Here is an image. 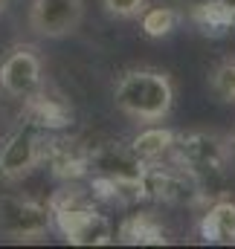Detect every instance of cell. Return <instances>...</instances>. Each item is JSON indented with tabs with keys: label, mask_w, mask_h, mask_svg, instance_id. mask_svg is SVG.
<instances>
[{
	"label": "cell",
	"mask_w": 235,
	"mask_h": 249,
	"mask_svg": "<svg viewBox=\"0 0 235 249\" xmlns=\"http://www.w3.org/2000/svg\"><path fill=\"white\" fill-rule=\"evenodd\" d=\"M23 122L53 133L73 122V107L59 96H50L41 84V90H35L29 99H23Z\"/></svg>",
	"instance_id": "cell-11"
},
{
	"label": "cell",
	"mask_w": 235,
	"mask_h": 249,
	"mask_svg": "<svg viewBox=\"0 0 235 249\" xmlns=\"http://www.w3.org/2000/svg\"><path fill=\"white\" fill-rule=\"evenodd\" d=\"M145 160L131 148V142H102V145H90L87 151V174L105 177L117 186V203H139L145 200Z\"/></svg>",
	"instance_id": "cell-3"
},
{
	"label": "cell",
	"mask_w": 235,
	"mask_h": 249,
	"mask_svg": "<svg viewBox=\"0 0 235 249\" xmlns=\"http://www.w3.org/2000/svg\"><path fill=\"white\" fill-rule=\"evenodd\" d=\"M102 6L108 9V15H114L119 20H131V18L142 15L145 0H102Z\"/></svg>",
	"instance_id": "cell-18"
},
{
	"label": "cell",
	"mask_w": 235,
	"mask_h": 249,
	"mask_svg": "<svg viewBox=\"0 0 235 249\" xmlns=\"http://www.w3.org/2000/svg\"><path fill=\"white\" fill-rule=\"evenodd\" d=\"M227 139H230V151H233V157H235V133L233 136H227Z\"/></svg>",
	"instance_id": "cell-20"
},
{
	"label": "cell",
	"mask_w": 235,
	"mask_h": 249,
	"mask_svg": "<svg viewBox=\"0 0 235 249\" xmlns=\"http://www.w3.org/2000/svg\"><path fill=\"white\" fill-rule=\"evenodd\" d=\"M50 229H53V212L47 203L20 194H0V238L41 241Z\"/></svg>",
	"instance_id": "cell-7"
},
{
	"label": "cell",
	"mask_w": 235,
	"mask_h": 249,
	"mask_svg": "<svg viewBox=\"0 0 235 249\" xmlns=\"http://www.w3.org/2000/svg\"><path fill=\"white\" fill-rule=\"evenodd\" d=\"M114 105L128 119L142 124L163 122L175 107V81L163 70H128L114 87Z\"/></svg>",
	"instance_id": "cell-2"
},
{
	"label": "cell",
	"mask_w": 235,
	"mask_h": 249,
	"mask_svg": "<svg viewBox=\"0 0 235 249\" xmlns=\"http://www.w3.org/2000/svg\"><path fill=\"white\" fill-rule=\"evenodd\" d=\"M44 84V61L35 47L20 44L0 61V90L12 99H29Z\"/></svg>",
	"instance_id": "cell-8"
},
{
	"label": "cell",
	"mask_w": 235,
	"mask_h": 249,
	"mask_svg": "<svg viewBox=\"0 0 235 249\" xmlns=\"http://www.w3.org/2000/svg\"><path fill=\"white\" fill-rule=\"evenodd\" d=\"M209 87L221 102H235V58L224 61L221 67L212 70L209 75Z\"/></svg>",
	"instance_id": "cell-17"
},
{
	"label": "cell",
	"mask_w": 235,
	"mask_h": 249,
	"mask_svg": "<svg viewBox=\"0 0 235 249\" xmlns=\"http://www.w3.org/2000/svg\"><path fill=\"white\" fill-rule=\"evenodd\" d=\"M119 241L122 244H131V247H163L169 244L166 238V229L163 223L151 214V212H137V214H128L119 226Z\"/></svg>",
	"instance_id": "cell-13"
},
{
	"label": "cell",
	"mask_w": 235,
	"mask_h": 249,
	"mask_svg": "<svg viewBox=\"0 0 235 249\" xmlns=\"http://www.w3.org/2000/svg\"><path fill=\"white\" fill-rule=\"evenodd\" d=\"M175 142H177V130L154 122V124H148V127H142V130L131 139V148H134L145 162H157V160H169V157H172Z\"/></svg>",
	"instance_id": "cell-14"
},
{
	"label": "cell",
	"mask_w": 235,
	"mask_h": 249,
	"mask_svg": "<svg viewBox=\"0 0 235 249\" xmlns=\"http://www.w3.org/2000/svg\"><path fill=\"white\" fill-rule=\"evenodd\" d=\"M180 23V12L172 6H145L139 15V29L145 38H166Z\"/></svg>",
	"instance_id": "cell-16"
},
{
	"label": "cell",
	"mask_w": 235,
	"mask_h": 249,
	"mask_svg": "<svg viewBox=\"0 0 235 249\" xmlns=\"http://www.w3.org/2000/svg\"><path fill=\"white\" fill-rule=\"evenodd\" d=\"M218 3L224 6V12H227V15L233 18V23H235V0H218Z\"/></svg>",
	"instance_id": "cell-19"
},
{
	"label": "cell",
	"mask_w": 235,
	"mask_h": 249,
	"mask_svg": "<svg viewBox=\"0 0 235 249\" xmlns=\"http://www.w3.org/2000/svg\"><path fill=\"white\" fill-rule=\"evenodd\" d=\"M50 130H41L29 122H20L3 142H0V180L20 183L38 165H44Z\"/></svg>",
	"instance_id": "cell-5"
},
{
	"label": "cell",
	"mask_w": 235,
	"mask_h": 249,
	"mask_svg": "<svg viewBox=\"0 0 235 249\" xmlns=\"http://www.w3.org/2000/svg\"><path fill=\"white\" fill-rule=\"evenodd\" d=\"M189 20L206 32V35H227L230 29H235L233 18L224 12V6L218 0H203V3H195L189 9Z\"/></svg>",
	"instance_id": "cell-15"
},
{
	"label": "cell",
	"mask_w": 235,
	"mask_h": 249,
	"mask_svg": "<svg viewBox=\"0 0 235 249\" xmlns=\"http://www.w3.org/2000/svg\"><path fill=\"white\" fill-rule=\"evenodd\" d=\"M53 212V229H59L61 238L73 247H108L114 244V223L108 214H102L93 200L76 186L67 183L59 194L50 197Z\"/></svg>",
	"instance_id": "cell-1"
},
{
	"label": "cell",
	"mask_w": 235,
	"mask_h": 249,
	"mask_svg": "<svg viewBox=\"0 0 235 249\" xmlns=\"http://www.w3.org/2000/svg\"><path fill=\"white\" fill-rule=\"evenodd\" d=\"M87 151L90 148L76 139H61L50 133L44 165H50L53 177H59L64 183H78L81 177H87Z\"/></svg>",
	"instance_id": "cell-10"
},
{
	"label": "cell",
	"mask_w": 235,
	"mask_h": 249,
	"mask_svg": "<svg viewBox=\"0 0 235 249\" xmlns=\"http://www.w3.org/2000/svg\"><path fill=\"white\" fill-rule=\"evenodd\" d=\"M142 188L148 200L157 203H169V206H197L206 200L203 186L186 171L180 168L175 160L172 162H148L145 165V177H142Z\"/></svg>",
	"instance_id": "cell-6"
},
{
	"label": "cell",
	"mask_w": 235,
	"mask_h": 249,
	"mask_svg": "<svg viewBox=\"0 0 235 249\" xmlns=\"http://www.w3.org/2000/svg\"><path fill=\"white\" fill-rule=\"evenodd\" d=\"M84 20V0H32L29 29L41 38L59 41L73 35Z\"/></svg>",
	"instance_id": "cell-9"
},
{
	"label": "cell",
	"mask_w": 235,
	"mask_h": 249,
	"mask_svg": "<svg viewBox=\"0 0 235 249\" xmlns=\"http://www.w3.org/2000/svg\"><path fill=\"white\" fill-rule=\"evenodd\" d=\"M172 160L180 168H186L203 186L206 197H209L212 194L209 191L212 183L227 174L233 151H230V139L227 136H221L215 130H192V133H177Z\"/></svg>",
	"instance_id": "cell-4"
},
{
	"label": "cell",
	"mask_w": 235,
	"mask_h": 249,
	"mask_svg": "<svg viewBox=\"0 0 235 249\" xmlns=\"http://www.w3.org/2000/svg\"><path fill=\"white\" fill-rule=\"evenodd\" d=\"M197 232L206 244H235V200L221 197L200 214Z\"/></svg>",
	"instance_id": "cell-12"
},
{
	"label": "cell",
	"mask_w": 235,
	"mask_h": 249,
	"mask_svg": "<svg viewBox=\"0 0 235 249\" xmlns=\"http://www.w3.org/2000/svg\"><path fill=\"white\" fill-rule=\"evenodd\" d=\"M3 9H6V0H0V15H3Z\"/></svg>",
	"instance_id": "cell-21"
}]
</instances>
